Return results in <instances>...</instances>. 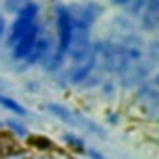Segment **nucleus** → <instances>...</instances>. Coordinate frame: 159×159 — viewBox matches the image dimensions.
Segmentation results:
<instances>
[{
	"label": "nucleus",
	"mask_w": 159,
	"mask_h": 159,
	"mask_svg": "<svg viewBox=\"0 0 159 159\" xmlns=\"http://www.w3.org/2000/svg\"><path fill=\"white\" fill-rule=\"evenodd\" d=\"M140 17H142L144 30H148V32L155 30L157 23H159V0H146V6L140 11Z\"/></svg>",
	"instance_id": "obj_5"
},
{
	"label": "nucleus",
	"mask_w": 159,
	"mask_h": 159,
	"mask_svg": "<svg viewBox=\"0 0 159 159\" xmlns=\"http://www.w3.org/2000/svg\"><path fill=\"white\" fill-rule=\"evenodd\" d=\"M47 109H49V112H52L54 116H58L62 122L71 124V125H77V122H75L77 114H73L69 109H66V107H62V105H49Z\"/></svg>",
	"instance_id": "obj_7"
},
{
	"label": "nucleus",
	"mask_w": 159,
	"mask_h": 159,
	"mask_svg": "<svg viewBox=\"0 0 159 159\" xmlns=\"http://www.w3.org/2000/svg\"><path fill=\"white\" fill-rule=\"evenodd\" d=\"M0 105H2L4 109H10L11 112H15V114H26V111H25V107L23 105H19L15 99H11V98H8V96H0Z\"/></svg>",
	"instance_id": "obj_8"
},
{
	"label": "nucleus",
	"mask_w": 159,
	"mask_h": 159,
	"mask_svg": "<svg viewBox=\"0 0 159 159\" xmlns=\"http://www.w3.org/2000/svg\"><path fill=\"white\" fill-rule=\"evenodd\" d=\"M23 4H25V0H4V8H6L10 13L19 11V10L23 8Z\"/></svg>",
	"instance_id": "obj_9"
},
{
	"label": "nucleus",
	"mask_w": 159,
	"mask_h": 159,
	"mask_svg": "<svg viewBox=\"0 0 159 159\" xmlns=\"http://www.w3.org/2000/svg\"><path fill=\"white\" fill-rule=\"evenodd\" d=\"M38 15H39V6L36 2H26L23 4V8L17 11V19L10 28V36H8V45L13 47L32 26L38 25Z\"/></svg>",
	"instance_id": "obj_2"
},
{
	"label": "nucleus",
	"mask_w": 159,
	"mask_h": 159,
	"mask_svg": "<svg viewBox=\"0 0 159 159\" xmlns=\"http://www.w3.org/2000/svg\"><path fill=\"white\" fill-rule=\"evenodd\" d=\"M111 2H112L114 6H124V8H125V6L129 4V0H111Z\"/></svg>",
	"instance_id": "obj_12"
},
{
	"label": "nucleus",
	"mask_w": 159,
	"mask_h": 159,
	"mask_svg": "<svg viewBox=\"0 0 159 159\" xmlns=\"http://www.w3.org/2000/svg\"><path fill=\"white\" fill-rule=\"evenodd\" d=\"M49 39L45 38V36H41L39 34V38L36 39V43H34V47H32V51H30V54L26 56V60H28V64H36V62H39V60H43L45 58V54L49 52Z\"/></svg>",
	"instance_id": "obj_6"
},
{
	"label": "nucleus",
	"mask_w": 159,
	"mask_h": 159,
	"mask_svg": "<svg viewBox=\"0 0 159 159\" xmlns=\"http://www.w3.org/2000/svg\"><path fill=\"white\" fill-rule=\"evenodd\" d=\"M96 66H98V45H92V51L84 58L73 62V67L67 71L66 79L71 84H81L94 73Z\"/></svg>",
	"instance_id": "obj_3"
},
{
	"label": "nucleus",
	"mask_w": 159,
	"mask_h": 159,
	"mask_svg": "<svg viewBox=\"0 0 159 159\" xmlns=\"http://www.w3.org/2000/svg\"><path fill=\"white\" fill-rule=\"evenodd\" d=\"M8 125H10L13 131H17L19 135H26V129H25V125H21L19 122H15V120H10V122H8Z\"/></svg>",
	"instance_id": "obj_10"
},
{
	"label": "nucleus",
	"mask_w": 159,
	"mask_h": 159,
	"mask_svg": "<svg viewBox=\"0 0 159 159\" xmlns=\"http://www.w3.org/2000/svg\"><path fill=\"white\" fill-rule=\"evenodd\" d=\"M39 34H41V26L39 25H36V26H32L13 47H11V54H13V58L15 60H26V56L30 54V51H32V47H34V43H36V39L39 38Z\"/></svg>",
	"instance_id": "obj_4"
},
{
	"label": "nucleus",
	"mask_w": 159,
	"mask_h": 159,
	"mask_svg": "<svg viewBox=\"0 0 159 159\" xmlns=\"http://www.w3.org/2000/svg\"><path fill=\"white\" fill-rule=\"evenodd\" d=\"M56 30H58V49H56V54H52V58L49 62V69H58L62 66L64 58L67 56L69 43H71L73 23H71V17L66 8H58V11H56Z\"/></svg>",
	"instance_id": "obj_1"
},
{
	"label": "nucleus",
	"mask_w": 159,
	"mask_h": 159,
	"mask_svg": "<svg viewBox=\"0 0 159 159\" xmlns=\"http://www.w3.org/2000/svg\"><path fill=\"white\" fill-rule=\"evenodd\" d=\"M4 32H6V19L0 15V38L4 36Z\"/></svg>",
	"instance_id": "obj_11"
},
{
	"label": "nucleus",
	"mask_w": 159,
	"mask_h": 159,
	"mask_svg": "<svg viewBox=\"0 0 159 159\" xmlns=\"http://www.w3.org/2000/svg\"><path fill=\"white\" fill-rule=\"evenodd\" d=\"M90 155H92V157H94V159H103V157H101V155H99V153H96V152H92V150H90Z\"/></svg>",
	"instance_id": "obj_13"
}]
</instances>
